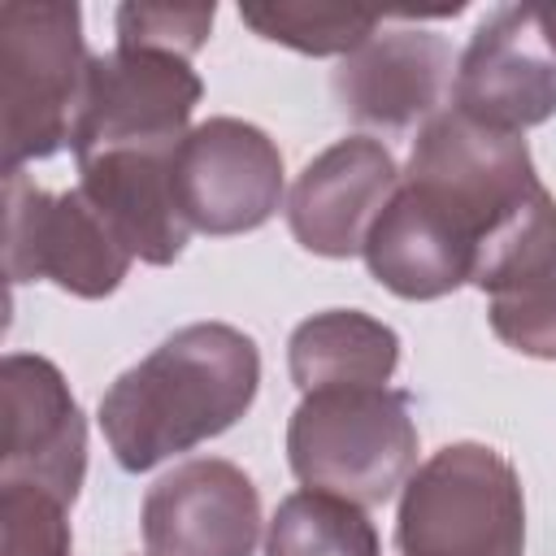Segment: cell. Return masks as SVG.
<instances>
[{"mask_svg": "<svg viewBox=\"0 0 556 556\" xmlns=\"http://www.w3.org/2000/svg\"><path fill=\"white\" fill-rule=\"evenodd\" d=\"M361 256L369 278L400 300H443L469 282V252L452 222L404 178L369 226Z\"/></svg>", "mask_w": 556, "mask_h": 556, "instance_id": "9a60e30c", "label": "cell"}, {"mask_svg": "<svg viewBox=\"0 0 556 556\" xmlns=\"http://www.w3.org/2000/svg\"><path fill=\"white\" fill-rule=\"evenodd\" d=\"M213 4H122L113 17L117 48H148L191 61L213 30Z\"/></svg>", "mask_w": 556, "mask_h": 556, "instance_id": "44dd1931", "label": "cell"}, {"mask_svg": "<svg viewBox=\"0 0 556 556\" xmlns=\"http://www.w3.org/2000/svg\"><path fill=\"white\" fill-rule=\"evenodd\" d=\"M261 352L226 321H191L100 395V430L126 473L191 452L230 430L256 400Z\"/></svg>", "mask_w": 556, "mask_h": 556, "instance_id": "7a4b0ae2", "label": "cell"}, {"mask_svg": "<svg viewBox=\"0 0 556 556\" xmlns=\"http://www.w3.org/2000/svg\"><path fill=\"white\" fill-rule=\"evenodd\" d=\"M395 156L369 135H348L317 152L287 195V226L313 256H356L369 226L400 187Z\"/></svg>", "mask_w": 556, "mask_h": 556, "instance_id": "7c38bea8", "label": "cell"}, {"mask_svg": "<svg viewBox=\"0 0 556 556\" xmlns=\"http://www.w3.org/2000/svg\"><path fill=\"white\" fill-rule=\"evenodd\" d=\"M486 321L500 343H508L521 356L556 361V265L521 287H508L491 295Z\"/></svg>", "mask_w": 556, "mask_h": 556, "instance_id": "ffe728a7", "label": "cell"}, {"mask_svg": "<svg viewBox=\"0 0 556 556\" xmlns=\"http://www.w3.org/2000/svg\"><path fill=\"white\" fill-rule=\"evenodd\" d=\"M174 152H100L78 161V191L143 265H174L191 235L174 195Z\"/></svg>", "mask_w": 556, "mask_h": 556, "instance_id": "5bb4252c", "label": "cell"}, {"mask_svg": "<svg viewBox=\"0 0 556 556\" xmlns=\"http://www.w3.org/2000/svg\"><path fill=\"white\" fill-rule=\"evenodd\" d=\"M243 26L304 56H348L378 35V13L334 4H239Z\"/></svg>", "mask_w": 556, "mask_h": 556, "instance_id": "ac0fdd59", "label": "cell"}, {"mask_svg": "<svg viewBox=\"0 0 556 556\" xmlns=\"http://www.w3.org/2000/svg\"><path fill=\"white\" fill-rule=\"evenodd\" d=\"M404 182L452 222L473 287L500 295L556 265V195L521 135L439 109L413 139Z\"/></svg>", "mask_w": 556, "mask_h": 556, "instance_id": "6da1fadb", "label": "cell"}, {"mask_svg": "<svg viewBox=\"0 0 556 556\" xmlns=\"http://www.w3.org/2000/svg\"><path fill=\"white\" fill-rule=\"evenodd\" d=\"M287 460L313 491L387 504L417 465L413 400L391 387L308 391L287 421Z\"/></svg>", "mask_w": 556, "mask_h": 556, "instance_id": "3957f363", "label": "cell"}, {"mask_svg": "<svg viewBox=\"0 0 556 556\" xmlns=\"http://www.w3.org/2000/svg\"><path fill=\"white\" fill-rule=\"evenodd\" d=\"M404 556H521L526 495L517 469L486 443H447L426 456L395 517Z\"/></svg>", "mask_w": 556, "mask_h": 556, "instance_id": "5b68a950", "label": "cell"}, {"mask_svg": "<svg viewBox=\"0 0 556 556\" xmlns=\"http://www.w3.org/2000/svg\"><path fill=\"white\" fill-rule=\"evenodd\" d=\"M4 387V456L0 482H26L61 504L78 500L87 473V421L65 374L35 352H9Z\"/></svg>", "mask_w": 556, "mask_h": 556, "instance_id": "30bf717a", "label": "cell"}, {"mask_svg": "<svg viewBox=\"0 0 556 556\" xmlns=\"http://www.w3.org/2000/svg\"><path fill=\"white\" fill-rule=\"evenodd\" d=\"M265 556H382V543L361 504L304 486L274 508Z\"/></svg>", "mask_w": 556, "mask_h": 556, "instance_id": "e0dca14e", "label": "cell"}, {"mask_svg": "<svg viewBox=\"0 0 556 556\" xmlns=\"http://www.w3.org/2000/svg\"><path fill=\"white\" fill-rule=\"evenodd\" d=\"M204 96L191 61L148 48L91 56L87 91L74 126V161L100 152H174Z\"/></svg>", "mask_w": 556, "mask_h": 556, "instance_id": "8992f818", "label": "cell"}, {"mask_svg": "<svg viewBox=\"0 0 556 556\" xmlns=\"http://www.w3.org/2000/svg\"><path fill=\"white\" fill-rule=\"evenodd\" d=\"M452 48L434 30H387L348 52L334 70V100L352 122L404 130L430 122L452 87Z\"/></svg>", "mask_w": 556, "mask_h": 556, "instance_id": "4fadbf2b", "label": "cell"}, {"mask_svg": "<svg viewBox=\"0 0 556 556\" xmlns=\"http://www.w3.org/2000/svg\"><path fill=\"white\" fill-rule=\"evenodd\" d=\"M139 521L152 556H252L261 495L239 465L195 456L148 486Z\"/></svg>", "mask_w": 556, "mask_h": 556, "instance_id": "8fae6325", "label": "cell"}, {"mask_svg": "<svg viewBox=\"0 0 556 556\" xmlns=\"http://www.w3.org/2000/svg\"><path fill=\"white\" fill-rule=\"evenodd\" d=\"M130 261L78 187L52 195L22 169L4 174V269L13 282L48 278L78 300H104L122 287Z\"/></svg>", "mask_w": 556, "mask_h": 556, "instance_id": "52a82bcc", "label": "cell"}, {"mask_svg": "<svg viewBox=\"0 0 556 556\" xmlns=\"http://www.w3.org/2000/svg\"><path fill=\"white\" fill-rule=\"evenodd\" d=\"M452 109L521 135L556 113V4L526 0L486 13L456 61Z\"/></svg>", "mask_w": 556, "mask_h": 556, "instance_id": "ba28073f", "label": "cell"}, {"mask_svg": "<svg viewBox=\"0 0 556 556\" xmlns=\"http://www.w3.org/2000/svg\"><path fill=\"white\" fill-rule=\"evenodd\" d=\"M65 508L39 486L0 482V556H74Z\"/></svg>", "mask_w": 556, "mask_h": 556, "instance_id": "d6986e66", "label": "cell"}, {"mask_svg": "<svg viewBox=\"0 0 556 556\" xmlns=\"http://www.w3.org/2000/svg\"><path fill=\"white\" fill-rule=\"evenodd\" d=\"M395 365L400 334L361 308L313 313L287 339V369L300 395L330 387H387Z\"/></svg>", "mask_w": 556, "mask_h": 556, "instance_id": "2e32d148", "label": "cell"}, {"mask_svg": "<svg viewBox=\"0 0 556 556\" xmlns=\"http://www.w3.org/2000/svg\"><path fill=\"white\" fill-rule=\"evenodd\" d=\"M83 9L65 0H9L0 9L4 174L70 148L87 91Z\"/></svg>", "mask_w": 556, "mask_h": 556, "instance_id": "277c9868", "label": "cell"}, {"mask_svg": "<svg viewBox=\"0 0 556 556\" xmlns=\"http://www.w3.org/2000/svg\"><path fill=\"white\" fill-rule=\"evenodd\" d=\"M174 195L200 235H248L282 204V152L243 117H208L174 152Z\"/></svg>", "mask_w": 556, "mask_h": 556, "instance_id": "9c48e42d", "label": "cell"}]
</instances>
